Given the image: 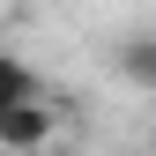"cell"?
<instances>
[{
  "mask_svg": "<svg viewBox=\"0 0 156 156\" xmlns=\"http://www.w3.org/2000/svg\"><path fill=\"white\" fill-rule=\"evenodd\" d=\"M60 119H52V97H23V104H0V149H52Z\"/></svg>",
  "mask_w": 156,
  "mask_h": 156,
  "instance_id": "6da1fadb",
  "label": "cell"
},
{
  "mask_svg": "<svg viewBox=\"0 0 156 156\" xmlns=\"http://www.w3.org/2000/svg\"><path fill=\"white\" fill-rule=\"evenodd\" d=\"M112 67H119L126 89L156 97V30H119V37H112Z\"/></svg>",
  "mask_w": 156,
  "mask_h": 156,
  "instance_id": "7a4b0ae2",
  "label": "cell"
},
{
  "mask_svg": "<svg viewBox=\"0 0 156 156\" xmlns=\"http://www.w3.org/2000/svg\"><path fill=\"white\" fill-rule=\"evenodd\" d=\"M23 97H45V82L23 52H0V104H23Z\"/></svg>",
  "mask_w": 156,
  "mask_h": 156,
  "instance_id": "3957f363",
  "label": "cell"
}]
</instances>
